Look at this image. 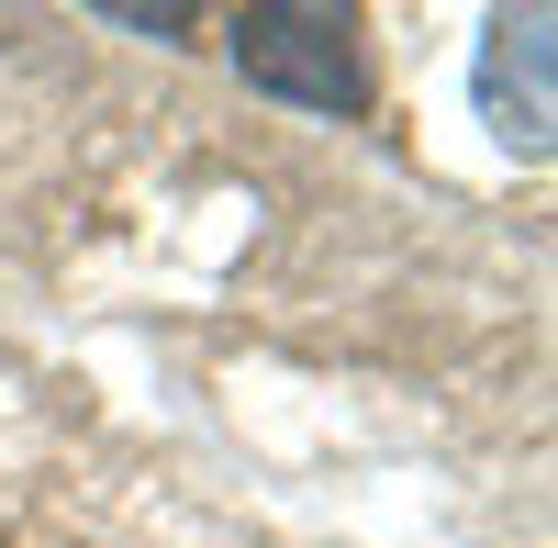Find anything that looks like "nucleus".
I'll return each instance as SVG.
<instances>
[{
	"label": "nucleus",
	"instance_id": "nucleus-2",
	"mask_svg": "<svg viewBox=\"0 0 558 548\" xmlns=\"http://www.w3.org/2000/svg\"><path fill=\"white\" fill-rule=\"evenodd\" d=\"M0 548H12V526H0Z\"/></svg>",
	"mask_w": 558,
	"mask_h": 548
},
{
	"label": "nucleus",
	"instance_id": "nucleus-1",
	"mask_svg": "<svg viewBox=\"0 0 558 548\" xmlns=\"http://www.w3.org/2000/svg\"><path fill=\"white\" fill-rule=\"evenodd\" d=\"M235 68H246L257 90H279V102H302V112H357V102H368L357 45H347V12H302V0L235 23Z\"/></svg>",
	"mask_w": 558,
	"mask_h": 548
}]
</instances>
